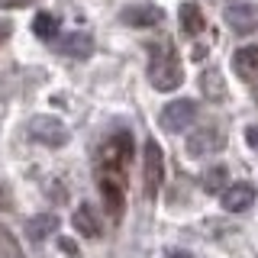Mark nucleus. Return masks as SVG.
<instances>
[{
  "mask_svg": "<svg viewBox=\"0 0 258 258\" xmlns=\"http://www.w3.org/2000/svg\"><path fill=\"white\" fill-rule=\"evenodd\" d=\"M149 84L155 91H174L184 84V68L177 61L174 45H158L149 61Z\"/></svg>",
  "mask_w": 258,
  "mask_h": 258,
  "instance_id": "1",
  "label": "nucleus"
},
{
  "mask_svg": "<svg viewBox=\"0 0 258 258\" xmlns=\"http://www.w3.org/2000/svg\"><path fill=\"white\" fill-rule=\"evenodd\" d=\"M123 187H126L123 168H100V197H103V210H107L113 220H119V216H123V207H126Z\"/></svg>",
  "mask_w": 258,
  "mask_h": 258,
  "instance_id": "2",
  "label": "nucleus"
},
{
  "mask_svg": "<svg viewBox=\"0 0 258 258\" xmlns=\"http://www.w3.org/2000/svg\"><path fill=\"white\" fill-rule=\"evenodd\" d=\"M161 181H165V155L155 139H145V155H142V190L145 197H155Z\"/></svg>",
  "mask_w": 258,
  "mask_h": 258,
  "instance_id": "3",
  "label": "nucleus"
},
{
  "mask_svg": "<svg viewBox=\"0 0 258 258\" xmlns=\"http://www.w3.org/2000/svg\"><path fill=\"white\" fill-rule=\"evenodd\" d=\"M29 139L39 142V145H48V149H58V145L68 142V129H64L61 119L55 116H32L29 126H26Z\"/></svg>",
  "mask_w": 258,
  "mask_h": 258,
  "instance_id": "4",
  "label": "nucleus"
},
{
  "mask_svg": "<svg viewBox=\"0 0 258 258\" xmlns=\"http://www.w3.org/2000/svg\"><path fill=\"white\" fill-rule=\"evenodd\" d=\"M194 119H197V103L194 100H171L168 107H161L158 123H161V129H168V133H184Z\"/></svg>",
  "mask_w": 258,
  "mask_h": 258,
  "instance_id": "5",
  "label": "nucleus"
},
{
  "mask_svg": "<svg viewBox=\"0 0 258 258\" xmlns=\"http://www.w3.org/2000/svg\"><path fill=\"white\" fill-rule=\"evenodd\" d=\"M223 145H226V136H223L216 126H204V129H197V133H190V136H187V152H190L194 158L216 155Z\"/></svg>",
  "mask_w": 258,
  "mask_h": 258,
  "instance_id": "6",
  "label": "nucleus"
},
{
  "mask_svg": "<svg viewBox=\"0 0 258 258\" xmlns=\"http://www.w3.org/2000/svg\"><path fill=\"white\" fill-rule=\"evenodd\" d=\"M226 23L232 32H255L258 29V4H229L226 7Z\"/></svg>",
  "mask_w": 258,
  "mask_h": 258,
  "instance_id": "7",
  "label": "nucleus"
},
{
  "mask_svg": "<svg viewBox=\"0 0 258 258\" xmlns=\"http://www.w3.org/2000/svg\"><path fill=\"white\" fill-rule=\"evenodd\" d=\"M252 200H255V184H248V181L229 184V187L223 190V210H229V213H242V210H248Z\"/></svg>",
  "mask_w": 258,
  "mask_h": 258,
  "instance_id": "8",
  "label": "nucleus"
},
{
  "mask_svg": "<svg viewBox=\"0 0 258 258\" xmlns=\"http://www.w3.org/2000/svg\"><path fill=\"white\" fill-rule=\"evenodd\" d=\"M119 20H123L126 26L145 29V26H158V23L165 20V13H161L158 7H152V4H139V7H126V10L119 13Z\"/></svg>",
  "mask_w": 258,
  "mask_h": 258,
  "instance_id": "9",
  "label": "nucleus"
},
{
  "mask_svg": "<svg viewBox=\"0 0 258 258\" xmlns=\"http://www.w3.org/2000/svg\"><path fill=\"white\" fill-rule=\"evenodd\" d=\"M58 52L68 55V58H91L94 55V36L91 32H68V36L58 42Z\"/></svg>",
  "mask_w": 258,
  "mask_h": 258,
  "instance_id": "10",
  "label": "nucleus"
},
{
  "mask_svg": "<svg viewBox=\"0 0 258 258\" xmlns=\"http://www.w3.org/2000/svg\"><path fill=\"white\" fill-rule=\"evenodd\" d=\"M75 229L81 236H87V239H100L103 236V223H100V216H97V210L91 204H81L75 210Z\"/></svg>",
  "mask_w": 258,
  "mask_h": 258,
  "instance_id": "11",
  "label": "nucleus"
},
{
  "mask_svg": "<svg viewBox=\"0 0 258 258\" xmlns=\"http://www.w3.org/2000/svg\"><path fill=\"white\" fill-rule=\"evenodd\" d=\"M200 94H204L207 100H213V103H220L226 97V81H223L220 68H207L204 75H200Z\"/></svg>",
  "mask_w": 258,
  "mask_h": 258,
  "instance_id": "12",
  "label": "nucleus"
},
{
  "mask_svg": "<svg viewBox=\"0 0 258 258\" xmlns=\"http://www.w3.org/2000/svg\"><path fill=\"white\" fill-rule=\"evenodd\" d=\"M232 68H236L242 78L258 75V45H242V48H236V55H232Z\"/></svg>",
  "mask_w": 258,
  "mask_h": 258,
  "instance_id": "13",
  "label": "nucleus"
},
{
  "mask_svg": "<svg viewBox=\"0 0 258 258\" xmlns=\"http://www.w3.org/2000/svg\"><path fill=\"white\" fill-rule=\"evenodd\" d=\"M55 229H58V216H55V213L32 216V220L26 223V236H29V239H36V242H42L45 236H52Z\"/></svg>",
  "mask_w": 258,
  "mask_h": 258,
  "instance_id": "14",
  "label": "nucleus"
},
{
  "mask_svg": "<svg viewBox=\"0 0 258 258\" xmlns=\"http://www.w3.org/2000/svg\"><path fill=\"white\" fill-rule=\"evenodd\" d=\"M181 29L184 36H197L200 29H204V13H200V4H194V0H187V4H181Z\"/></svg>",
  "mask_w": 258,
  "mask_h": 258,
  "instance_id": "15",
  "label": "nucleus"
},
{
  "mask_svg": "<svg viewBox=\"0 0 258 258\" xmlns=\"http://www.w3.org/2000/svg\"><path fill=\"white\" fill-rule=\"evenodd\" d=\"M32 32H36L39 39H55V32H58V16L52 13H36V20H32Z\"/></svg>",
  "mask_w": 258,
  "mask_h": 258,
  "instance_id": "16",
  "label": "nucleus"
},
{
  "mask_svg": "<svg viewBox=\"0 0 258 258\" xmlns=\"http://www.w3.org/2000/svg\"><path fill=\"white\" fill-rule=\"evenodd\" d=\"M0 258H26L20 248V242H16V236L7 226H0Z\"/></svg>",
  "mask_w": 258,
  "mask_h": 258,
  "instance_id": "17",
  "label": "nucleus"
},
{
  "mask_svg": "<svg viewBox=\"0 0 258 258\" xmlns=\"http://www.w3.org/2000/svg\"><path fill=\"white\" fill-rule=\"evenodd\" d=\"M223 184H226V168H223V165H213V168L204 174V187H207L210 194H220Z\"/></svg>",
  "mask_w": 258,
  "mask_h": 258,
  "instance_id": "18",
  "label": "nucleus"
},
{
  "mask_svg": "<svg viewBox=\"0 0 258 258\" xmlns=\"http://www.w3.org/2000/svg\"><path fill=\"white\" fill-rule=\"evenodd\" d=\"M32 0H0V7L4 10H20V7H29Z\"/></svg>",
  "mask_w": 258,
  "mask_h": 258,
  "instance_id": "19",
  "label": "nucleus"
},
{
  "mask_svg": "<svg viewBox=\"0 0 258 258\" xmlns=\"http://www.w3.org/2000/svg\"><path fill=\"white\" fill-rule=\"evenodd\" d=\"M245 142L252 145V149H258V126H248L245 129Z\"/></svg>",
  "mask_w": 258,
  "mask_h": 258,
  "instance_id": "20",
  "label": "nucleus"
},
{
  "mask_svg": "<svg viewBox=\"0 0 258 258\" xmlns=\"http://www.w3.org/2000/svg\"><path fill=\"white\" fill-rule=\"evenodd\" d=\"M7 36H10V23H4V20H0V45L7 42Z\"/></svg>",
  "mask_w": 258,
  "mask_h": 258,
  "instance_id": "21",
  "label": "nucleus"
},
{
  "mask_svg": "<svg viewBox=\"0 0 258 258\" xmlns=\"http://www.w3.org/2000/svg\"><path fill=\"white\" fill-rule=\"evenodd\" d=\"M165 258H194L190 252H184V248H177V252H168Z\"/></svg>",
  "mask_w": 258,
  "mask_h": 258,
  "instance_id": "22",
  "label": "nucleus"
}]
</instances>
